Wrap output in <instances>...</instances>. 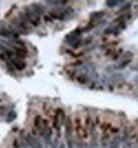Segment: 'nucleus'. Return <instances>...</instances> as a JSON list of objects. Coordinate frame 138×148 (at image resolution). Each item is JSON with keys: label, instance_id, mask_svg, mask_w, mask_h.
Returning a JSON list of instances; mask_svg holds the SVG:
<instances>
[{"label": "nucleus", "instance_id": "nucleus-18", "mask_svg": "<svg viewBox=\"0 0 138 148\" xmlns=\"http://www.w3.org/2000/svg\"><path fill=\"white\" fill-rule=\"evenodd\" d=\"M130 7H131V3H127V4H124V6H123L122 8H120V10H119V13H124V11H127V10H128Z\"/></svg>", "mask_w": 138, "mask_h": 148}, {"label": "nucleus", "instance_id": "nucleus-5", "mask_svg": "<svg viewBox=\"0 0 138 148\" xmlns=\"http://www.w3.org/2000/svg\"><path fill=\"white\" fill-rule=\"evenodd\" d=\"M25 145L27 148H43V144L37 138V136L32 134V133H28L25 136Z\"/></svg>", "mask_w": 138, "mask_h": 148}, {"label": "nucleus", "instance_id": "nucleus-10", "mask_svg": "<svg viewBox=\"0 0 138 148\" xmlns=\"http://www.w3.org/2000/svg\"><path fill=\"white\" fill-rule=\"evenodd\" d=\"M126 56H127V57H124L122 61H120V62H119V65H118L119 69H123L126 65H128L130 62H131V60H133V54H131V53H127Z\"/></svg>", "mask_w": 138, "mask_h": 148}, {"label": "nucleus", "instance_id": "nucleus-1", "mask_svg": "<svg viewBox=\"0 0 138 148\" xmlns=\"http://www.w3.org/2000/svg\"><path fill=\"white\" fill-rule=\"evenodd\" d=\"M11 29H13L15 33H18V35H28V33L31 32L29 24H28L27 21H24L20 15L15 17V18L11 21Z\"/></svg>", "mask_w": 138, "mask_h": 148}, {"label": "nucleus", "instance_id": "nucleus-3", "mask_svg": "<svg viewBox=\"0 0 138 148\" xmlns=\"http://www.w3.org/2000/svg\"><path fill=\"white\" fill-rule=\"evenodd\" d=\"M53 19H58V21H65L66 18H69L71 15H73V8H54L48 14Z\"/></svg>", "mask_w": 138, "mask_h": 148}, {"label": "nucleus", "instance_id": "nucleus-8", "mask_svg": "<svg viewBox=\"0 0 138 148\" xmlns=\"http://www.w3.org/2000/svg\"><path fill=\"white\" fill-rule=\"evenodd\" d=\"M122 147V134L118 133V134L112 136L111 141H109V147L108 148H120Z\"/></svg>", "mask_w": 138, "mask_h": 148}, {"label": "nucleus", "instance_id": "nucleus-22", "mask_svg": "<svg viewBox=\"0 0 138 148\" xmlns=\"http://www.w3.org/2000/svg\"><path fill=\"white\" fill-rule=\"evenodd\" d=\"M137 148H138V145H137Z\"/></svg>", "mask_w": 138, "mask_h": 148}, {"label": "nucleus", "instance_id": "nucleus-2", "mask_svg": "<svg viewBox=\"0 0 138 148\" xmlns=\"http://www.w3.org/2000/svg\"><path fill=\"white\" fill-rule=\"evenodd\" d=\"M20 17L24 19V21H27L28 24H29V25H32V26H37V25L41 24V17L37 15L35 11H32L29 7H27V8L20 14Z\"/></svg>", "mask_w": 138, "mask_h": 148}, {"label": "nucleus", "instance_id": "nucleus-15", "mask_svg": "<svg viewBox=\"0 0 138 148\" xmlns=\"http://www.w3.org/2000/svg\"><path fill=\"white\" fill-rule=\"evenodd\" d=\"M47 3H48V4H53V6H65L66 0H62V1H59V0H55V1H53V0H48Z\"/></svg>", "mask_w": 138, "mask_h": 148}, {"label": "nucleus", "instance_id": "nucleus-19", "mask_svg": "<svg viewBox=\"0 0 138 148\" xmlns=\"http://www.w3.org/2000/svg\"><path fill=\"white\" fill-rule=\"evenodd\" d=\"M4 114H7V110H6V107H0V118L4 115Z\"/></svg>", "mask_w": 138, "mask_h": 148}, {"label": "nucleus", "instance_id": "nucleus-4", "mask_svg": "<svg viewBox=\"0 0 138 148\" xmlns=\"http://www.w3.org/2000/svg\"><path fill=\"white\" fill-rule=\"evenodd\" d=\"M68 116L65 115V111L64 110H57L55 114H54V119H53V123H54V129L55 130H61V126L65 125V121Z\"/></svg>", "mask_w": 138, "mask_h": 148}, {"label": "nucleus", "instance_id": "nucleus-7", "mask_svg": "<svg viewBox=\"0 0 138 148\" xmlns=\"http://www.w3.org/2000/svg\"><path fill=\"white\" fill-rule=\"evenodd\" d=\"M0 36L7 39H11V38H18V33H15L11 29V28H7V26H0Z\"/></svg>", "mask_w": 138, "mask_h": 148}, {"label": "nucleus", "instance_id": "nucleus-12", "mask_svg": "<svg viewBox=\"0 0 138 148\" xmlns=\"http://www.w3.org/2000/svg\"><path fill=\"white\" fill-rule=\"evenodd\" d=\"M43 118L40 115H36L35 116V119H33V129H35V132H39V129H40V126L43 125Z\"/></svg>", "mask_w": 138, "mask_h": 148}, {"label": "nucleus", "instance_id": "nucleus-13", "mask_svg": "<svg viewBox=\"0 0 138 148\" xmlns=\"http://www.w3.org/2000/svg\"><path fill=\"white\" fill-rule=\"evenodd\" d=\"M17 119V111H8L6 114V122L7 123H11Z\"/></svg>", "mask_w": 138, "mask_h": 148}, {"label": "nucleus", "instance_id": "nucleus-17", "mask_svg": "<svg viewBox=\"0 0 138 148\" xmlns=\"http://www.w3.org/2000/svg\"><path fill=\"white\" fill-rule=\"evenodd\" d=\"M80 46H83L82 39H79V40H76L75 43H72V45H71V47H72V49H77V47H80Z\"/></svg>", "mask_w": 138, "mask_h": 148}, {"label": "nucleus", "instance_id": "nucleus-14", "mask_svg": "<svg viewBox=\"0 0 138 148\" xmlns=\"http://www.w3.org/2000/svg\"><path fill=\"white\" fill-rule=\"evenodd\" d=\"M122 148H137V145H135V141L127 140V141L122 143Z\"/></svg>", "mask_w": 138, "mask_h": 148}, {"label": "nucleus", "instance_id": "nucleus-21", "mask_svg": "<svg viewBox=\"0 0 138 148\" xmlns=\"http://www.w3.org/2000/svg\"><path fill=\"white\" fill-rule=\"evenodd\" d=\"M0 103H1V100H0Z\"/></svg>", "mask_w": 138, "mask_h": 148}, {"label": "nucleus", "instance_id": "nucleus-20", "mask_svg": "<svg viewBox=\"0 0 138 148\" xmlns=\"http://www.w3.org/2000/svg\"><path fill=\"white\" fill-rule=\"evenodd\" d=\"M44 21H46V22H48V24H50V22H53L54 19L51 18L50 15H44Z\"/></svg>", "mask_w": 138, "mask_h": 148}, {"label": "nucleus", "instance_id": "nucleus-16", "mask_svg": "<svg viewBox=\"0 0 138 148\" xmlns=\"http://www.w3.org/2000/svg\"><path fill=\"white\" fill-rule=\"evenodd\" d=\"M119 4H122V1H118V0H113V1H106V6L108 7H116Z\"/></svg>", "mask_w": 138, "mask_h": 148}, {"label": "nucleus", "instance_id": "nucleus-9", "mask_svg": "<svg viewBox=\"0 0 138 148\" xmlns=\"http://www.w3.org/2000/svg\"><path fill=\"white\" fill-rule=\"evenodd\" d=\"M29 8H31L32 11H35L37 15H40V17H41V15L44 14V11H46L44 7L41 6V4H39V3H32V4L29 6Z\"/></svg>", "mask_w": 138, "mask_h": 148}, {"label": "nucleus", "instance_id": "nucleus-6", "mask_svg": "<svg viewBox=\"0 0 138 148\" xmlns=\"http://www.w3.org/2000/svg\"><path fill=\"white\" fill-rule=\"evenodd\" d=\"M82 32H83V29H82V28H77V29L72 31L71 33H68V35L65 36V43H68L69 46L72 45V43H75L76 40H79V39H80Z\"/></svg>", "mask_w": 138, "mask_h": 148}, {"label": "nucleus", "instance_id": "nucleus-11", "mask_svg": "<svg viewBox=\"0 0 138 148\" xmlns=\"http://www.w3.org/2000/svg\"><path fill=\"white\" fill-rule=\"evenodd\" d=\"M104 17H105V11H95V13L90 14V19L94 22H98L99 19H102Z\"/></svg>", "mask_w": 138, "mask_h": 148}]
</instances>
